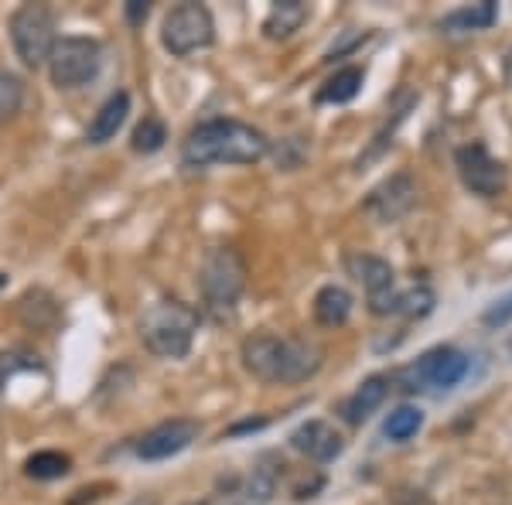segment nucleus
Wrapping results in <instances>:
<instances>
[{
  "label": "nucleus",
  "mask_w": 512,
  "mask_h": 505,
  "mask_svg": "<svg viewBox=\"0 0 512 505\" xmlns=\"http://www.w3.org/2000/svg\"><path fill=\"white\" fill-rule=\"evenodd\" d=\"M239 359H243V369L263 386L308 383L325 366V352L318 342L301 335H274V331L246 335L239 345Z\"/></svg>",
  "instance_id": "f257e3e1"
},
{
  "label": "nucleus",
  "mask_w": 512,
  "mask_h": 505,
  "mask_svg": "<svg viewBox=\"0 0 512 505\" xmlns=\"http://www.w3.org/2000/svg\"><path fill=\"white\" fill-rule=\"evenodd\" d=\"M270 154V137L260 127L236 117H212L188 130L181 144V164L188 171L219 168V164H256Z\"/></svg>",
  "instance_id": "f03ea898"
},
{
  "label": "nucleus",
  "mask_w": 512,
  "mask_h": 505,
  "mask_svg": "<svg viewBox=\"0 0 512 505\" xmlns=\"http://www.w3.org/2000/svg\"><path fill=\"white\" fill-rule=\"evenodd\" d=\"M198 335V311L181 304L178 297H161L140 314V342L158 359H188Z\"/></svg>",
  "instance_id": "7ed1b4c3"
},
{
  "label": "nucleus",
  "mask_w": 512,
  "mask_h": 505,
  "mask_svg": "<svg viewBox=\"0 0 512 505\" xmlns=\"http://www.w3.org/2000/svg\"><path fill=\"white\" fill-rule=\"evenodd\" d=\"M246 260L236 246H212L198 267V291L202 308L212 321H229L239 308V297L246 291Z\"/></svg>",
  "instance_id": "20e7f679"
},
{
  "label": "nucleus",
  "mask_w": 512,
  "mask_h": 505,
  "mask_svg": "<svg viewBox=\"0 0 512 505\" xmlns=\"http://www.w3.org/2000/svg\"><path fill=\"white\" fill-rule=\"evenodd\" d=\"M468 372H472V355L454 345H434L417 362L396 369L390 386L400 393H451L458 383H465Z\"/></svg>",
  "instance_id": "39448f33"
},
{
  "label": "nucleus",
  "mask_w": 512,
  "mask_h": 505,
  "mask_svg": "<svg viewBox=\"0 0 512 505\" xmlns=\"http://www.w3.org/2000/svg\"><path fill=\"white\" fill-rule=\"evenodd\" d=\"M161 45L175 59H188L195 52L216 45V18L205 4L185 0V4L171 7L161 21Z\"/></svg>",
  "instance_id": "423d86ee"
},
{
  "label": "nucleus",
  "mask_w": 512,
  "mask_h": 505,
  "mask_svg": "<svg viewBox=\"0 0 512 505\" xmlns=\"http://www.w3.org/2000/svg\"><path fill=\"white\" fill-rule=\"evenodd\" d=\"M7 31H11V45H14V55L21 59L24 69H45L48 65V55H52L55 41V14L48 11L45 4H21L18 11L11 14L7 21Z\"/></svg>",
  "instance_id": "0eeeda50"
},
{
  "label": "nucleus",
  "mask_w": 512,
  "mask_h": 505,
  "mask_svg": "<svg viewBox=\"0 0 512 505\" xmlns=\"http://www.w3.org/2000/svg\"><path fill=\"white\" fill-rule=\"evenodd\" d=\"M45 69L55 89H79L93 82L103 69V45L86 35H65L55 41Z\"/></svg>",
  "instance_id": "6e6552de"
},
{
  "label": "nucleus",
  "mask_w": 512,
  "mask_h": 505,
  "mask_svg": "<svg viewBox=\"0 0 512 505\" xmlns=\"http://www.w3.org/2000/svg\"><path fill=\"white\" fill-rule=\"evenodd\" d=\"M345 273L366 291L369 314L376 318H396V301H400V287H396V270L390 260L376 253H345Z\"/></svg>",
  "instance_id": "1a4fd4ad"
},
{
  "label": "nucleus",
  "mask_w": 512,
  "mask_h": 505,
  "mask_svg": "<svg viewBox=\"0 0 512 505\" xmlns=\"http://www.w3.org/2000/svg\"><path fill=\"white\" fill-rule=\"evenodd\" d=\"M454 171H458L465 192H472L478 198H499L509 185V168L499 157H492V151L482 140L461 144L454 151Z\"/></svg>",
  "instance_id": "9d476101"
},
{
  "label": "nucleus",
  "mask_w": 512,
  "mask_h": 505,
  "mask_svg": "<svg viewBox=\"0 0 512 505\" xmlns=\"http://www.w3.org/2000/svg\"><path fill=\"white\" fill-rule=\"evenodd\" d=\"M198 437H202V424L192 417H171L164 424L151 427L134 441V454L140 461H168L175 454L188 451Z\"/></svg>",
  "instance_id": "9b49d317"
},
{
  "label": "nucleus",
  "mask_w": 512,
  "mask_h": 505,
  "mask_svg": "<svg viewBox=\"0 0 512 505\" xmlns=\"http://www.w3.org/2000/svg\"><path fill=\"white\" fill-rule=\"evenodd\" d=\"M414 205H417V181L410 178L407 171H396V175H390L386 181H379L366 198V212L373 215L376 222H383V226L403 219Z\"/></svg>",
  "instance_id": "f8f14e48"
},
{
  "label": "nucleus",
  "mask_w": 512,
  "mask_h": 505,
  "mask_svg": "<svg viewBox=\"0 0 512 505\" xmlns=\"http://www.w3.org/2000/svg\"><path fill=\"white\" fill-rule=\"evenodd\" d=\"M291 447L308 461H315V465H332L345 454V437L328 420H304L301 427H294Z\"/></svg>",
  "instance_id": "ddd939ff"
},
{
  "label": "nucleus",
  "mask_w": 512,
  "mask_h": 505,
  "mask_svg": "<svg viewBox=\"0 0 512 505\" xmlns=\"http://www.w3.org/2000/svg\"><path fill=\"white\" fill-rule=\"evenodd\" d=\"M390 393H393L390 376L376 372V376H366V379H362V383L355 386L342 403H338V413H342V420H345L349 427H362L379 407H383L386 396H390Z\"/></svg>",
  "instance_id": "4468645a"
},
{
  "label": "nucleus",
  "mask_w": 512,
  "mask_h": 505,
  "mask_svg": "<svg viewBox=\"0 0 512 505\" xmlns=\"http://www.w3.org/2000/svg\"><path fill=\"white\" fill-rule=\"evenodd\" d=\"M130 103H134V99H130L127 89H117L113 96H106L103 106L93 113V120H89V127H86V144L103 147V144H110V140H117L123 123L130 117Z\"/></svg>",
  "instance_id": "2eb2a0df"
},
{
  "label": "nucleus",
  "mask_w": 512,
  "mask_h": 505,
  "mask_svg": "<svg viewBox=\"0 0 512 505\" xmlns=\"http://www.w3.org/2000/svg\"><path fill=\"white\" fill-rule=\"evenodd\" d=\"M495 21H499V4L495 0H478V4H465L448 11L437 21V28L444 35H478V31H489Z\"/></svg>",
  "instance_id": "dca6fc26"
},
{
  "label": "nucleus",
  "mask_w": 512,
  "mask_h": 505,
  "mask_svg": "<svg viewBox=\"0 0 512 505\" xmlns=\"http://www.w3.org/2000/svg\"><path fill=\"white\" fill-rule=\"evenodd\" d=\"M308 18L311 7L304 0H277V4H270L267 18H263V35L270 41H287L308 24Z\"/></svg>",
  "instance_id": "f3484780"
},
{
  "label": "nucleus",
  "mask_w": 512,
  "mask_h": 505,
  "mask_svg": "<svg viewBox=\"0 0 512 505\" xmlns=\"http://www.w3.org/2000/svg\"><path fill=\"white\" fill-rule=\"evenodd\" d=\"M315 321L321 328H342L345 321L352 318V308H355V297L349 287H342V284H325V287H318V294H315Z\"/></svg>",
  "instance_id": "a211bd4d"
},
{
  "label": "nucleus",
  "mask_w": 512,
  "mask_h": 505,
  "mask_svg": "<svg viewBox=\"0 0 512 505\" xmlns=\"http://www.w3.org/2000/svg\"><path fill=\"white\" fill-rule=\"evenodd\" d=\"M362 82H366V69L362 65H345L335 69V76L325 79V86L315 93V103L321 106H345L362 93Z\"/></svg>",
  "instance_id": "6ab92c4d"
},
{
  "label": "nucleus",
  "mask_w": 512,
  "mask_h": 505,
  "mask_svg": "<svg viewBox=\"0 0 512 505\" xmlns=\"http://www.w3.org/2000/svg\"><path fill=\"white\" fill-rule=\"evenodd\" d=\"M420 430H424V410L414 407V403H400V407H393L383 420V437L393 444L410 441Z\"/></svg>",
  "instance_id": "aec40b11"
},
{
  "label": "nucleus",
  "mask_w": 512,
  "mask_h": 505,
  "mask_svg": "<svg viewBox=\"0 0 512 505\" xmlns=\"http://www.w3.org/2000/svg\"><path fill=\"white\" fill-rule=\"evenodd\" d=\"M164 144H168V123L161 117H154V113H147L134 127V134H130V151L144 154V157L164 151Z\"/></svg>",
  "instance_id": "412c9836"
},
{
  "label": "nucleus",
  "mask_w": 512,
  "mask_h": 505,
  "mask_svg": "<svg viewBox=\"0 0 512 505\" xmlns=\"http://www.w3.org/2000/svg\"><path fill=\"white\" fill-rule=\"evenodd\" d=\"M69 471H72V458L62 451H35L24 461V475L35 478V482H55V478H65Z\"/></svg>",
  "instance_id": "4be33fe9"
},
{
  "label": "nucleus",
  "mask_w": 512,
  "mask_h": 505,
  "mask_svg": "<svg viewBox=\"0 0 512 505\" xmlns=\"http://www.w3.org/2000/svg\"><path fill=\"white\" fill-rule=\"evenodd\" d=\"M437 294L427 284H414L407 291H400V301H396V318H407V321H424L427 314L434 311Z\"/></svg>",
  "instance_id": "5701e85b"
},
{
  "label": "nucleus",
  "mask_w": 512,
  "mask_h": 505,
  "mask_svg": "<svg viewBox=\"0 0 512 505\" xmlns=\"http://www.w3.org/2000/svg\"><path fill=\"white\" fill-rule=\"evenodd\" d=\"M24 106V79L11 69H0V123L18 117Z\"/></svg>",
  "instance_id": "b1692460"
},
{
  "label": "nucleus",
  "mask_w": 512,
  "mask_h": 505,
  "mask_svg": "<svg viewBox=\"0 0 512 505\" xmlns=\"http://www.w3.org/2000/svg\"><path fill=\"white\" fill-rule=\"evenodd\" d=\"M509 321H512V294H506L502 301H495L492 308H485V314H482L485 328H506Z\"/></svg>",
  "instance_id": "393cba45"
},
{
  "label": "nucleus",
  "mask_w": 512,
  "mask_h": 505,
  "mask_svg": "<svg viewBox=\"0 0 512 505\" xmlns=\"http://www.w3.org/2000/svg\"><path fill=\"white\" fill-rule=\"evenodd\" d=\"M147 14H151V4H147V0H127V4H123V18H127L130 28H144Z\"/></svg>",
  "instance_id": "a878e982"
},
{
  "label": "nucleus",
  "mask_w": 512,
  "mask_h": 505,
  "mask_svg": "<svg viewBox=\"0 0 512 505\" xmlns=\"http://www.w3.org/2000/svg\"><path fill=\"white\" fill-rule=\"evenodd\" d=\"M270 420L267 417H256V420H239V424H233L226 430V437H239V434H250V430H263Z\"/></svg>",
  "instance_id": "bb28decb"
},
{
  "label": "nucleus",
  "mask_w": 512,
  "mask_h": 505,
  "mask_svg": "<svg viewBox=\"0 0 512 505\" xmlns=\"http://www.w3.org/2000/svg\"><path fill=\"white\" fill-rule=\"evenodd\" d=\"M502 79H506V86H512V45H509L506 59H502Z\"/></svg>",
  "instance_id": "cd10ccee"
},
{
  "label": "nucleus",
  "mask_w": 512,
  "mask_h": 505,
  "mask_svg": "<svg viewBox=\"0 0 512 505\" xmlns=\"http://www.w3.org/2000/svg\"><path fill=\"white\" fill-rule=\"evenodd\" d=\"M7 280H11V277H7V273H4V270H0V294H4V291H7Z\"/></svg>",
  "instance_id": "c85d7f7f"
},
{
  "label": "nucleus",
  "mask_w": 512,
  "mask_h": 505,
  "mask_svg": "<svg viewBox=\"0 0 512 505\" xmlns=\"http://www.w3.org/2000/svg\"><path fill=\"white\" fill-rule=\"evenodd\" d=\"M130 505H154L151 499H137V502H130Z\"/></svg>",
  "instance_id": "c756f323"
}]
</instances>
